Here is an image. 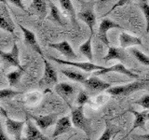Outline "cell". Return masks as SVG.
I'll list each match as a JSON object with an SVG mask.
<instances>
[{
    "label": "cell",
    "mask_w": 149,
    "mask_h": 140,
    "mask_svg": "<svg viewBox=\"0 0 149 140\" xmlns=\"http://www.w3.org/2000/svg\"><path fill=\"white\" fill-rule=\"evenodd\" d=\"M148 85H149V79H146V80H136L128 84H125V85L111 87L106 91V92L114 96H120V95L127 96L135 92L142 90V89L146 88Z\"/></svg>",
    "instance_id": "cell-1"
},
{
    "label": "cell",
    "mask_w": 149,
    "mask_h": 140,
    "mask_svg": "<svg viewBox=\"0 0 149 140\" xmlns=\"http://www.w3.org/2000/svg\"><path fill=\"white\" fill-rule=\"evenodd\" d=\"M71 120L74 127L82 130L88 137L91 136L92 129L91 123V120L84 114V106H77L76 107H71Z\"/></svg>",
    "instance_id": "cell-2"
},
{
    "label": "cell",
    "mask_w": 149,
    "mask_h": 140,
    "mask_svg": "<svg viewBox=\"0 0 149 140\" xmlns=\"http://www.w3.org/2000/svg\"><path fill=\"white\" fill-rule=\"evenodd\" d=\"M43 59L44 62V73L41 79L38 82L40 88H49L52 86H56L58 84V75L56 72L53 65L45 58Z\"/></svg>",
    "instance_id": "cell-3"
},
{
    "label": "cell",
    "mask_w": 149,
    "mask_h": 140,
    "mask_svg": "<svg viewBox=\"0 0 149 140\" xmlns=\"http://www.w3.org/2000/svg\"><path fill=\"white\" fill-rule=\"evenodd\" d=\"M48 58L53 62L57 63L59 64H66V65H71V66L79 68L82 71L85 72H93L95 71H100V70H104L105 67L102 65L95 64L91 62H72V61H67V60H63L60 58H56L53 56H48Z\"/></svg>",
    "instance_id": "cell-4"
},
{
    "label": "cell",
    "mask_w": 149,
    "mask_h": 140,
    "mask_svg": "<svg viewBox=\"0 0 149 140\" xmlns=\"http://www.w3.org/2000/svg\"><path fill=\"white\" fill-rule=\"evenodd\" d=\"M84 86L87 89V91L90 92V94L95 95L102 92H106L108 89L111 88V84L102 80L97 77H91L87 78L84 81Z\"/></svg>",
    "instance_id": "cell-5"
},
{
    "label": "cell",
    "mask_w": 149,
    "mask_h": 140,
    "mask_svg": "<svg viewBox=\"0 0 149 140\" xmlns=\"http://www.w3.org/2000/svg\"><path fill=\"white\" fill-rule=\"evenodd\" d=\"M114 28H118V29H123L122 26H120L118 23L115 22L114 21L110 20L108 18L102 19V21L100 23L99 30H98V37L99 39L106 46H109V39L107 37V32L110 29H114Z\"/></svg>",
    "instance_id": "cell-6"
},
{
    "label": "cell",
    "mask_w": 149,
    "mask_h": 140,
    "mask_svg": "<svg viewBox=\"0 0 149 140\" xmlns=\"http://www.w3.org/2000/svg\"><path fill=\"white\" fill-rule=\"evenodd\" d=\"M27 117L34 120L36 126L41 131H45L49 127H50V126L56 124V123H57V120H58L57 119L58 115L55 113L45 115V116H36V115L27 113Z\"/></svg>",
    "instance_id": "cell-7"
},
{
    "label": "cell",
    "mask_w": 149,
    "mask_h": 140,
    "mask_svg": "<svg viewBox=\"0 0 149 140\" xmlns=\"http://www.w3.org/2000/svg\"><path fill=\"white\" fill-rule=\"evenodd\" d=\"M18 26L20 27V29L22 30V34H23V37H24V43L28 47H30L33 50H35L37 54H39L42 58H44L43 51H42L40 46L38 44V42H37V39H36V36L35 35V33L33 31H31L30 29H28V28L24 27L23 25L20 24V23L18 24Z\"/></svg>",
    "instance_id": "cell-8"
},
{
    "label": "cell",
    "mask_w": 149,
    "mask_h": 140,
    "mask_svg": "<svg viewBox=\"0 0 149 140\" xmlns=\"http://www.w3.org/2000/svg\"><path fill=\"white\" fill-rule=\"evenodd\" d=\"M55 92L58 95H60L63 99L66 102V104L72 107L71 102L74 96V92H76V88L74 85L67 82H62L58 83L55 86Z\"/></svg>",
    "instance_id": "cell-9"
},
{
    "label": "cell",
    "mask_w": 149,
    "mask_h": 140,
    "mask_svg": "<svg viewBox=\"0 0 149 140\" xmlns=\"http://www.w3.org/2000/svg\"><path fill=\"white\" fill-rule=\"evenodd\" d=\"M6 128L8 133L14 137L15 140H22V130L24 127V124H26L25 120H16L10 119L9 117L6 118Z\"/></svg>",
    "instance_id": "cell-10"
},
{
    "label": "cell",
    "mask_w": 149,
    "mask_h": 140,
    "mask_svg": "<svg viewBox=\"0 0 149 140\" xmlns=\"http://www.w3.org/2000/svg\"><path fill=\"white\" fill-rule=\"evenodd\" d=\"M48 46L51 49L58 50L59 52L62 53L65 58H67V61L74 62V61L77 60V58H78V56L74 51L72 46L70 45L69 42L66 40H63L61 42H57V43H49Z\"/></svg>",
    "instance_id": "cell-11"
},
{
    "label": "cell",
    "mask_w": 149,
    "mask_h": 140,
    "mask_svg": "<svg viewBox=\"0 0 149 140\" xmlns=\"http://www.w3.org/2000/svg\"><path fill=\"white\" fill-rule=\"evenodd\" d=\"M0 57L2 58L3 61L6 63L13 65V66L17 67L18 69H24L25 66H22L20 63V58H19V48L17 43H14L12 45V48L10 51L6 52L0 50Z\"/></svg>",
    "instance_id": "cell-12"
},
{
    "label": "cell",
    "mask_w": 149,
    "mask_h": 140,
    "mask_svg": "<svg viewBox=\"0 0 149 140\" xmlns=\"http://www.w3.org/2000/svg\"><path fill=\"white\" fill-rule=\"evenodd\" d=\"M22 140H49V138L41 132L40 129L28 118L26 120L25 135Z\"/></svg>",
    "instance_id": "cell-13"
},
{
    "label": "cell",
    "mask_w": 149,
    "mask_h": 140,
    "mask_svg": "<svg viewBox=\"0 0 149 140\" xmlns=\"http://www.w3.org/2000/svg\"><path fill=\"white\" fill-rule=\"evenodd\" d=\"M110 72H114V73H118V74H123L125 76L129 77L130 78H139V75L136 73H134L132 70L128 69L123 64H116L112 65L109 67H105L104 70H100V71H95L94 76H101V75H104L106 73H110Z\"/></svg>",
    "instance_id": "cell-14"
},
{
    "label": "cell",
    "mask_w": 149,
    "mask_h": 140,
    "mask_svg": "<svg viewBox=\"0 0 149 140\" xmlns=\"http://www.w3.org/2000/svg\"><path fill=\"white\" fill-rule=\"evenodd\" d=\"M111 60H119L122 64H127L129 59V54L126 52L124 49L116 48V47H108V52L104 57V62H109Z\"/></svg>",
    "instance_id": "cell-15"
},
{
    "label": "cell",
    "mask_w": 149,
    "mask_h": 140,
    "mask_svg": "<svg viewBox=\"0 0 149 140\" xmlns=\"http://www.w3.org/2000/svg\"><path fill=\"white\" fill-rule=\"evenodd\" d=\"M77 17L88 26L91 30V34L93 35V29H94V25L96 23V15L94 10H93V8L88 7L82 9L77 13Z\"/></svg>",
    "instance_id": "cell-16"
},
{
    "label": "cell",
    "mask_w": 149,
    "mask_h": 140,
    "mask_svg": "<svg viewBox=\"0 0 149 140\" xmlns=\"http://www.w3.org/2000/svg\"><path fill=\"white\" fill-rule=\"evenodd\" d=\"M128 112L132 113L134 116V118H135L133 125H132V129H130V131L129 132V134L133 132V131L135 129H137V128L144 127V124H146V123L147 120H149V110H143V111L139 112V111L132 109V107H130V108H129Z\"/></svg>",
    "instance_id": "cell-17"
},
{
    "label": "cell",
    "mask_w": 149,
    "mask_h": 140,
    "mask_svg": "<svg viewBox=\"0 0 149 140\" xmlns=\"http://www.w3.org/2000/svg\"><path fill=\"white\" fill-rule=\"evenodd\" d=\"M72 125L73 123H72L71 117L64 116V117H62V118H60L55 124V129L52 134V137L55 138L61 134L67 133L68 131L71 130Z\"/></svg>",
    "instance_id": "cell-18"
},
{
    "label": "cell",
    "mask_w": 149,
    "mask_h": 140,
    "mask_svg": "<svg viewBox=\"0 0 149 140\" xmlns=\"http://www.w3.org/2000/svg\"><path fill=\"white\" fill-rule=\"evenodd\" d=\"M61 7L63 9V10L66 12V14L69 16L70 21H71L72 24L74 28H78V23L77 21V14L74 10V5L72 3L71 0H60L59 1Z\"/></svg>",
    "instance_id": "cell-19"
},
{
    "label": "cell",
    "mask_w": 149,
    "mask_h": 140,
    "mask_svg": "<svg viewBox=\"0 0 149 140\" xmlns=\"http://www.w3.org/2000/svg\"><path fill=\"white\" fill-rule=\"evenodd\" d=\"M119 44L122 49H126V48H129V47H132V46L143 45V42L140 37L129 35L127 33L122 32L119 35Z\"/></svg>",
    "instance_id": "cell-20"
},
{
    "label": "cell",
    "mask_w": 149,
    "mask_h": 140,
    "mask_svg": "<svg viewBox=\"0 0 149 140\" xmlns=\"http://www.w3.org/2000/svg\"><path fill=\"white\" fill-rule=\"evenodd\" d=\"M49 18L50 19V20L53 21L56 23H58V24L61 26L66 25V23H67L66 20L64 19L63 15L62 14V12L60 11L58 7L51 1L49 2Z\"/></svg>",
    "instance_id": "cell-21"
},
{
    "label": "cell",
    "mask_w": 149,
    "mask_h": 140,
    "mask_svg": "<svg viewBox=\"0 0 149 140\" xmlns=\"http://www.w3.org/2000/svg\"><path fill=\"white\" fill-rule=\"evenodd\" d=\"M0 29L8 32L13 36L17 37L15 34V26H14L11 19L9 18L8 14H7V8H5V12L0 13Z\"/></svg>",
    "instance_id": "cell-22"
},
{
    "label": "cell",
    "mask_w": 149,
    "mask_h": 140,
    "mask_svg": "<svg viewBox=\"0 0 149 140\" xmlns=\"http://www.w3.org/2000/svg\"><path fill=\"white\" fill-rule=\"evenodd\" d=\"M61 72H62L65 77L70 78L71 80L77 81L79 83H84V81L86 80L88 78L87 74H84L82 72H79L77 70H74V69H67V68H62L61 69Z\"/></svg>",
    "instance_id": "cell-23"
},
{
    "label": "cell",
    "mask_w": 149,
    "mask_h": 140,
    "mask_svg": "<svg viewBox=\"0 0 149 140\" xmlns=\"http://www.w3.org/2000/svg\"><path fill=\"white\" fill-rule=\"evenodd\" d=\"M91 41H92V35H91L90 37L87 39V41H85L83 44L80 45V47H79V51H80V53L85 56L91 63H92V61H93Z\"/></svg>",
    "instance_id": "cell-24"
},
{
    "label": "cell",
    "mask_w": 149,
    "mask_h": 140,
    "mask_svg": "<svg viewBox=\"0 0 149 140\" xmlns=\"http://www.w3.org/2000/svg\"><path fill=\"white\" fill-rule=\"evenodd\" d=\"M32 8L38 14L40 18H44L47 15V10H48V4L44 0H34L31 5Z\"/></svg>",
    "instance_id": "cell-25"
},
{
    "label": "cell",
    "mask_w": 149,
    "mask_h": 140,
    "mask_svg": "<svg viewBox=\"0 0 149 140\" xmlns=\"http://www.w3.org/2000/svg\"><path fill=\"white\" fill-rule=\"evenodd\" d=\"M118 133H119V129H116L110 123H107L104 133L102 134L101 137L98 140H112L116 135V134Z\"/></svg>",
    "instance_id": "cell-26"
},
{
    "label": "cell",
    "mask_w": 149,
    "mask_h": 140,
    "mask_svg": "<svg viewBox=\"0 0 149 140\" xmlns=\"http://www.w3.org/2000/svg\"><path fill=\"white\" fill-rule=\"evenodd\" d=\"M24 72H25V68L24 69H18L17 68V70H15V71H12L10 73L7 74V78H8L9 86L13 87V86L17 85Z\"/></svg>",
    "instance_id": "cell-27"
},
{
    "label": "cell",
    "mask_w": 149,
    "mask_h": 140,
    "mask_svg": "<svg viewBox=\"0 0 149 140\" xmlns=\"http://www.w3.org/2000/svg\"><path fill=\"white\" fill-rule=\"evenodd\" d=\"M130 52L132 54L133 57L136 59L140 64H142L143 65H148L149 66V56H147L146 54H144L143 52H142L141 50H139L137 49H130Z\"/></svg>",
    "instance_id": "cell-28"
},
{
    "label": "cell",
    "mask_w": 149,
    "mask_h": 140,
    "mask_svg": "<svg viewBox=\"0 0 149 140\" xmlns=\"http://www.w3.org/2000/svg\"><path fill=\"white\" fill-rule=\"evenodd\" d=\"M139 7L143 11L144 18H146V33H149V4L147 1H139Z\"/></svg>",
    "instance_id": "cell-29"
},
{
    "label": "cell",
    "mask_w": 149,
    "mask_h": 140,
    "mask_svg": "<svg viewBox=\"0 0 149 140\" xmlns=\"http://www.w3.org/2000/svg\"><path fill=\"white\" fill-rule=\"evenodd\" d=\"M76 102L79 106H84V105L90 103V96H88L87 92L82 91V90L79 91V92L77 93Z\"/></svg>",
    "instance_id": "cell-30"
},
{
    "label": "cell",
    "mask_w": 149,
    "mask_h": 140,
    "mask_svg": "<svg viewBox=\"0 0 149 140\" xmlns=\"http://www.w3.org/2000/svg\"><path fill=\"white\" fill-rule=\"evenodd\" d=\"M20 92L14 91L11 89H1L0 90V100L3 99H10V98L20 94Z\"/></svg>",
    "instance_id": "cell-31"
},
{
    "label": "cell",
    "mask_w": 149,
    "mask_h": 140,
    "mask_svg": "<svg viewBox=\"0 0 149 140\" xmlns=\"http://www.w3.org/2000/svg\"><path fill=\"white\" fill-rule=\"evenodd\" d=\"M135 104L146 108V110H149V94H146L141 97L137 101H135Z\"/></svg>",
    "instance_id": "cell-32"
},
{
    "label": "cell",
    "mask_w": 149,
    "mask_h": 140,
    "mask_svg": "<svg viewBox=\"0 0 149 140\" xmlns=\"http://www.w3.org/2000/svg\"><path fill=\"white\" fill-rule=\"evenodd\" d=\"M130 0H119V1H118V2H116V4H115L114 6H113V7H112V8H111L109 9V11L107 12L106 14H109L110 12H112V11H113L115 8H118V7H121V6H124V5L128 4V3H130ZM106 14H105V15H106Z\"/></svg>",
    "instance_id": "cell-33"
},
{
    "label": "cell",
    "mask_w": 149,
    "mask_h": 140,
    "mask_svg": "<svg viewBox=\"0 0 149 140\" xmlns=\"http://www.w3.org/2000/svg\"><path fill=\"white\" fill-rule=\"evenodd\" d=\"M10 3H12L14 6H17V7H19L21 9H22L23 11H26V9H25V8H24V6H23V4H22V1H20V0H11V1H9Z\"/></svg>",
    "instance_id": "cell-34"
},
{
    "label": "cell",
    "mask_w": 149,
    "mask_h": 140,
    "mask_svg": "<svg viewBox=\"0 0 149 140\" xmlns=\"http://www.w3.org/2000/svg\"><path fill=\"white\" fill-rule=\"evenodd\" d=\"M0 140H10L8 137V135L5 134V132L3 131L1 124H0Z\"/></svg>",
    "instance_id": "cell-35"
},
{
    "label": "cell",
    "mask_w": 149,
    "mask_h": 140,
    "mask_svg": "<svg viewBox=\"0 0 149 140\" xmlns=\"http://www.w3.org/2000/svg\"><path fill=\"white\" fill-rule=\"evenodd\" d=\"M0 117H5V118H8V112L5 110L2 106H0Z\"/></svg>",
    "instance_id": "cell-36"
},
{
    "label": "cell",
    "mask_w": 149,
    "mask_h": 140,
    "mask_svg": "<svg viewBox=\"0 0 149 140\" xmlns=\"http://www.w3.org/2000/svg\"><path fill=\"white\" fill-rule=\"evenodd\" d=\"M135 137L137 138H141L143 140H149V134H140V135H135Z\"/></svg>",
    "instance_id": "cell-37"
}]
</instances>
